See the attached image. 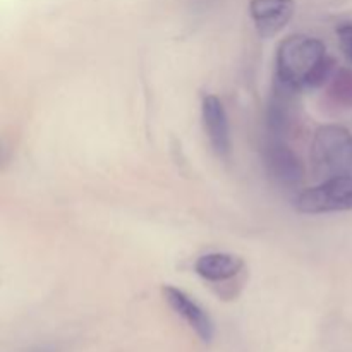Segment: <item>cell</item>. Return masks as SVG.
Masks as SVG:
<instances>
[{
	"mask_svg": "<svg viewBox=\"0 0 352 352\" xmlns=\"http://www.w3.org/2000/svg\"><path fill=\"white\" fill-rule=\"evenodd\" d=\"M330 72L325 45L306 34L285 38L277 50V81L294 91L322 85Z\"/></svg>",
	"mask_w": 352,
	"mask_h": 352,
	"instance_id": "6da1fadb",
	"label": "cell"
},
{
	"mask_svg": "<svg viewBox=\"0 0 352 352\" xmlns=\"http://www.w3.org/2000/svg\"><path fill=\"white\" fill-rule=\"evenodd\" d=\"M311 160L322 175L352 174V134L346 127L329 124L316 131L311 144Z\"/></svg>",
	"mask_w": 352,
	"mask_h": 352,
	"instance_id": "7a4b0ae2",
	"label": "cell"
},
{
	"mask_svg": "<svg viewBox=\"0 0 352 352\" xmlns=\"http://www.w3.org/2000/svg\"><path fill=\"white\" fill-rule=\"evenodd\" d=\"M299 213L323 215V213L351 212L352 210V175H336L322 184L299 192L294 199Z\"/></svg>",
	"mask_w": 352,
	"mask_h": 352,
	"instance_id": "3957f363",
	"label": "cell"
},
{
	"mask_svg": "<svg viewBox=\"0 0 352 352\" xmlns=\"http://www.w3.org/2000/svg\"><path fill=\"white\" fill-rule=\"evenodd\" d=\"M263 164L268 177L282 188H296L305 177V167L301 160L284 143L282 138H268L263 148Z\"/></svg>",
	"mask_w": 352,
	"mask_h": 352,
	"instance_id": "277c9868",
	"label": "cell"
},
{
	"mask_svg": "<svg viewBox=\"0 0 352 352\" xmlns=\"http://www.w3.org/2000/svg\"><path fill=\"white\" fill-rule=\"evenodd\" d=\"M164 296L165 301L168 302V306H170L181 318L186 320V323L198 333V337L203 342H212L213 336H215V325H213L208 313H206L191 296H188L184 291L174 287V285H165Z\"/></svg>",
	"mask_w": 352,
	"mask_h": 352,
	"instance_id": "5b68a950",
	"label": "cell"
},
{
	"mask_svg": "<svg viewBox=\"0 0 352 352\" xmlns=\"http://www.w3.org/2000/svg\"><path fill=\"white\" fill-rule=\"evenodd\" d=\"M296 12L294 0H250V14L260 36L280 33Z\"/></svg>",
	"mask_w": 352,
	"mask_h": 352,
	"instance_id": "8992f818",
	"label": "cell"
},
{
	"mask_svg": "<svg viewBox=\"0 0 352 352\" xmlns=\"http://www.w3.org/2000/svg\"><path fill=\"white\" fill-rule=\"evenodd\" d=\"M201 117L203 126H205L206 136H208L212 148L220 158H227L230 153L232 141H230L229 117H227L223 103L220 102L219 96H203Z\"/></svg>",
	"mask_w": 352,
	"mask_h": 352,
	"instance_id": "52a82bcc",
	"label": "cell"
},
{
	"mask_svg": "<svg viewBox=\"0 0 352 352\" xmlns=\"http://www.w3.org/2000/svg\"><path fill=\"white\" fill-rule=\"evenodd\" d=\"M244 267L239 256L230 253H208L198 258L195 263L196 274L208 282H226L236 277Z\"/></svg>",
	"mask_w": 352,
	"mask_h": 352,
	"instance_id": "ba28073f",
	"label": "cell"
},
{
	"mask_svg": "<svg viewBox=\"0 0 352 352\" xmlns=\"http://www.w3.org/2000/svg\"><path fill=\"white\" fill-rule=\"evenodd\" d=\"M337 34H339L340 45H342L347 58L352 62V21H346V23L340 24L337 28Z\"/></svg>",
	"mask_w": 352,
	"mask_h": 352,
	"instance_id": "9c48e42d",
	"label": "cell"
},
{
	"mask_svg": "<svg viewBox=\"0 0 352 352\" xmlns=\"http://www.w3.org/2000/svg\"><path fill=\"white\" fill-rule=\"evenodd\" d=\"M31 352H55V351L50 349V347H43V349H36V351H31Z\"/></svg>",
	"mask_w": 352,
	"mask_h": 352,
	"instance_id": "30bf717a",
	"label": "cell"
}]
</instances>
